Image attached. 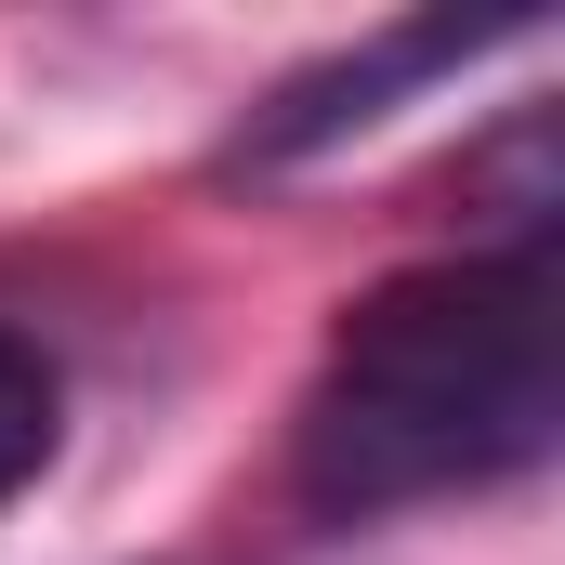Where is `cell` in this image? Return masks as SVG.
<instances>
[{
  "instance_id": "obj_1",
  "label": "cell",
  "mask_w": 565,
  "mask_h": 565,
  "mask_svg": "<svg viewBox=\"0 0 565 565\" xmlns=\"http://www.w3.org/2000/svg\"><path fill=\"white\" fill-rule=\"evenodd\" d=\"M565 434V316H553V224L487 237L460 264H408L342 302L316 395L289 422V487L329 526H382L460 487L553 460Z\"/></svg>"
},
{
  "instance_id": "obj_2",
  "label": "cell",
  "mask_w": 565,
  "mask_h": 565,
  "mask_svg": "<svg viewBox=\"0 0 565 565\" xmlns=\"http://www.w3.org/2000/svg\"><path fill=\"white\" fill-rule=\"evenodd\" d=\"M500 40H513V13H408V26H369L355 53H329V66L277 79V93L224 132V171H302V158H329L342 132L395 119L422 79H460V66L500 53Z\"/></svg>"
},
{
  "instance_id": "obj_3",
  "label": "cell",
  "mask_w": 565,
  "mask_h": 565,
  "mask_svg": "<svg viewBox=\"0 0 565 565\" xmlns=\"http://www.w3.org/2000/svg\"><path fill=\"white\" fill-rule=\"evenodd\" d=\"M53 434H66V382L26 329H0V500H26L53 473Z\"/></svg>"
}]
</instances>
